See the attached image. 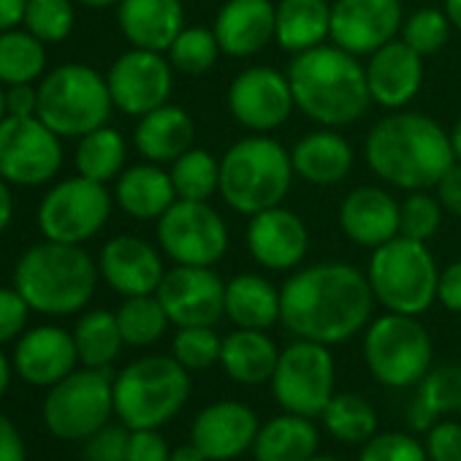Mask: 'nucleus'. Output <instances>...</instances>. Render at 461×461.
I'll use <instances>...</instances> for the list:
<instances>
[{"instance_id":"obj_8","label":"nucleus","mask_w":461,"mask_h":461,"mask_svg":"<svg viewBox=\"0 0 461 461\" xmlns=\"http://www.w3.org/2000/svg\"><path fill=\"white\" fill-rule=\"evenodd\" d=\"M366 277L375 302L385 307V312L418 318L437 302L439 269L426 242L399 234L391 242L375 248Z\"/></svg>"},{"instance_id":"obj_1","label":"nucleus","mask_w":461,"mask_h":461,"mask_svg":"<svg viewBox=\"0 0 461 461\" xmlns=\"http://www.w3.org/2000/svg\"><path fill=\"white\" fill-rule=\"evenodd\" d=\"M280 323L296 339L329 348L361 334L377 304L366 272L345 261L299 267L280 288Z\"/></svg>"},{"instance_id":"obj_56","label":"nucleus","mask_w":461,"mask_h":461,"mask_svg":"<svg viewBox=\"0 0 461 461\" xmlns=\"http://www.w3.org/2000/svg\"><path fill=\"white\" fill-rule=\"evenodd\" d=\"M14 220V193H12V182H6L0 176V234L12 225Z\"/></svg>"},{"instance_id":"obj_50","label":"nucleus","mask_w":461,"mask_h":461,"mask_svg":"<svg viewBox=\"0 0 461 461\" xmlns=\"http://www.w3.org/2000/svg\"><path fill=\"white\" fill-rule=\"evenodd\" d=\"M171 447L158 429H133L125 461H168Z\"/></svg>"},{"instance_id":"obj_48","label":"nucleus","mask_w":461,"mask_h":461,"mask_svg":"<svg viewBox=\"0 0 461 461\" xmlns=\"http://www.w3.org/2000/svg\"><path fill=\"white\" fill-rule=\"evenodd\" d=\"M429 461H461V420L442 418L426 431Z\"/></svg>"},{"instance_id":"obj_30","label":"nucleus","mask_w":461,"mask_h":461,"mask_svg":"<svg viewBox=\"0 0 461 461\" xmlns=\"http://www.w3.org/2000/svg\"><path fill=\"white\" fill-rule=\"evenodd\" d=\"M280 358V348L267 331L258 329H237L222 337L220 366L222 372L242 385H264L272 380Z\"/></svg>"},{"instance_id":"obj_40","label":"nucleus","mask_w":461,"mask_h":461,"mask_svg":"<svg viewBox=\"0 0 461 461\" xmlns=\"http://www.w3.org/2000/svg\"><path fill=\"white\" fill-rule=\"evenodd\" d=\"M220 55H222L220 41H217L214 31H209V28H182L166 52L171 68L185 77L209 74Z\"/></svg>"},{"instance_id":"obj_27","label":"nucleus","mask_w":461,"mask_h":461,"mask_svg":"<svg viewBox=\"0 0 461 461\" xmlns=\"http://www.w3.org/2000/svg\"><path fill=\"white\" fill-rule=\"evenodd\" d=\"M117 25L131 47L168 52L185 28V9L179 0H122Z\"/></svg>"},{"instance_id":"obj_52","label":"nucleus","mask_w":461,"mask_h":461,"mask_svg":"<svg viewBox=\"0 0 461 461\" xmlns=\"http://www.w3.org/2000/svg\"><path fill=\"white\" fill-rule=\"evenodd\" d=\"M39 114V85L6 87V117H36Z\"/></svg>"},{"instance_id":"obj_4","label":"nucleus","mask_w":461,"mask_h":461,"mask_svg":"<svg viewBox=\"0 0 461 461\" xmlns=\"http://www.w3.org/2000/svg\"><path fill=\"white\" fill-rule=\"evenodd\" d=\"M98 264L82 245L39 242L14 267V288L41 315H74L85 310L98 285Z\"/></svg>"},{"instance_id":"obj_58","label":"nucleus","mask_w":461,"mask_h":461,"mask_svg":"<svg viewBox=\"0 0 461 461\" xmlns=\"http://www.w3.org/2000/svg\"><path fill=\"white\" fill-rule=\"evenodd\" d=\"M450 20V25L461 33V0H445V9H442Z\"/></svg>"},{"instance_id":"obj_46","label":"nucleus","mask_w":461,"mask_h":461,"mask_svg":"<svg viewBox=\"0 0 461 461\" xmlns=\"http://www.w3.org/2000/svg\"><path fill=\"white\" fill-rule=\"evenodd\" d=\"M358 461H429V456L426 445L415 434L377 431L361 445Z\"/></svg>"},{"instance_id":"obj_55","label":"nucleus","mask_w":461,"mask_h":461,"mask_svg":"<svg viewBox=\"0 0 461 461\" xmlns=\"http://www.w3.org/2000/svg\"><path fill=\"white\" fill-rule=\"evenodd\" d=\"M28 0H0V33L23 28Z\"/></svg>"},{"instance_id":"obj_64","label":"nucleus","mask_w":461,"mask_h":461,"mask_svg":"<svg viewBox=\"0 0 461 461\" xmlns=\"http://www.w3.org/2000/svg\"><path fill=\"white\" fill-rule=\"evenodd\" d=\"M458 415H461V407H458Z\"/></svg>"},{"instance_id":"obj_45","label":"nucleus","mask_w":461,"mask_h":461,"mask_svg":"<svg viewBox=\"0 0 461 461\" xmlns=\"http://www.w3.org/2000/svg\"><path fill=\"white\" fill-rule=\"evenodd\" d=\"M450 20L439 9H418L402 23V41L420 58L437 55L450 39Z\"/></svg>"},{"instance_id":"obj_7","label":"nucleus","mask_w":461,"mask_h":461,"mask_svg":"<svg viewBox=\"0 0 461 461\" xmlns=\"http://www.w3.org/2000/svg\"><path fill=\"white\" fill-rule=\"evenodd\" d=\"M114 101L101 77L87 63H63L47 71L39 82V120L60 139H82L85 133L109 125Z\"/></svg>"},{"instance_id":"obj_23","label":"nucleus","mask_w":461,"mask_h":461,"mask_svg":"<svg viewBox=\"0 0 461 461\" xmlns=\"http://www.w3.org/2000/svg\"><path fill=\"white\" fill-rule=\"evenodd\" d=\"M366 82H369L372 104L391 109V112L404 109L420 93L423 58L412 47H407L402 39H393L369 55Z\"/></svg>"},{"instance_id":"obj_47","label":"nucleus","mask_w":461,"mask_h":461,"mask_svg":"<svg viewBox=\"0 0 461 461\" xmlns=\"http://www.w3.org/2000/svg\"><path fill=\"white\" fill-rule=\"evenodd\" d=\"M128 439H131V429L125 423H120V426L106 423L85 439L82 456H85V461H125Z\"/></svg>"},{"instance_id":"obj_10","label":"nucleus","mask_w":461,"mask_h":461,"mask_svg":"<svg viewBox=\"0 0 461 461\" xmlns=\"http://www.w3.org/2000/svg\"><path fill=\"white\" fill-rule=\"evenodd\" d=\"M114 412V377L109 369H74L55 383L44 399L47 429L68 442L87 439Z\"/></svg>"},{"instance_id":"obj_13","label":"nucleus","mask_w":461,"mask_h":461,"mask_svg":"<svg viewBox=\"0 0 461 461\" xmlns=\"http://www.w3.org/2000/svg\"><path fill=\"white\" fill-rule=\"evenodd\" d=\"M337 366L329 345L312 339H296L280 350L275 375L269 380L275 402L283 412L321 418L334 396Z\"/></svg>"},{"instance_id":"obj_3","label":"nucleus","mask_w":461,"mask_h":461,"mask_svg":"<svg viewBox=\"0 0 461 461\" xmlns=\"http://www.w3.org/2000/svg\"><path fill=\"white\" fill-rule=\"evenodd\" d=\"M285 74L296 109L321 128L353 125L372 106L366 66L337 44L294 55Z\"/></svg>"},{"instance_id":"obj_54","label":"nucleus","mask_w":461,"mask_h":461,"mask_svg":"<svg viewBox=\"0 0 461 461\" xmlns=\"http://www.w3.org/2000/svg\"><path fill=\"white\" fill-rule=\"evenodd\" d=\"M0 461H28L23 434L6 415H0Z\"/></svg>"},{"instance_id":"obj_63","label":"nucleus","mask_w":461,"mask_h":461,"mask_svg":"<svg viewBox=\"0 0 461 461\" xmlns=\"http://www.w3.org/2000/svg\"><path fill=\"white\" fill-rule=\"evenodd\" d=\"M310 461H342V458H337V456H323V453H315Z\"/></svg>"},{"instance_id":"obj_14","label":"nucleus","mask_w":461,"mask_h":461,"mask_svg":"<svg viewBox=\"0 0 461 461\" xmlns=\"http://www.w3.org/2000/svg\"><path fill=\"white\" fill-rule=\"evenodd\" d=\"M63 139L39 117L0 120V176L14 187H39L63 168Z\"/></svg>"},{"instance_id":"obj_34","label":"nucleus","mask_w":461,"mask_h":461,"mask_svg":"<svg viewBox=\"0 0 461 461\" xmlns=\"http://www.w3.org/2000/svg\"><path fill=\"white\" fill-rule=\"evenodd\" d=\"M128 160V144L122 133L112 125H101L90 133H85L77 144V171L93 182H112L125 171Z\"/></svg>"},{"instance_id":"obj_22","label":"nucleus","mask_w":461,"mask_h":461,"mask_svg":"<svg viewBox=\"0 0 461 461\" xmlns=\"http://www.w3.org/2000/svg\"><path fill=\"white\" fill-rule=\"evenodd\" d=\"M79 364L74 334L60 326H36L17 339L14 369L17 375L39 388H52L68 377Z\"/></svg>"},{"instance_id":"obj_28","label":"nucleus","mask_w":461,"mask_h":461,"mask_svg":"<svg viewBox=\"0 0 461 461\" xmlns=\"http://www.w3.org/2000/svg\"><path fill=\"white\" fill-rule=\"evenodd\" d=\"M195 122L193 117L174 104H163L144 117H139L133 131V144L139 155L149 163H174L182 152L193 147Z\"/></svg>"},{"instance_id":"obj_31","label":"nucleus","mask_w":461,"mask_h":461,"mask_svg":"<svg viewBox=\"0 0 461 461\" xmlns=\"http://www.w3.org/2000/svg\"><path fill=\"white\" fill-rule=\"evenodd\" d=\"M280 288L261 275L245 272L225 283V318L237 329L267 331L280 323Z\"/></svg>"},{"instance_id":"obj_20","label":"nucleus","mask_w":461,"mask_h":461,"mask_svg":"<svg viewBox=\"0 0 461 461\" xmlns=\"http://www.w3.org/2000/svg\"><path fill=\"white\" fill-rule=\"evenodd\" d=\"M261 420L253 407L222 399L206 404L190 426V442L209 458V461H234L253 450L258 437Z\"/></svg>"},{"instance_id":"obj_18","label":"nucleus","mask_w":461,"mask_h":461,"mask_svg":"<svg viewBox=\"0 0 461 461\" xmlns=\"http://www.w3.org/2000/svg\"><path fill=\"white\" fill-rule=\"evenodd\" d=\"M402 0H334L331 44L361 58L402 33Z\"/></svg>"},{"instance_id":"obj_42","label":"nucleus","mask_w":461,"mask_h":461,"mask_svg":"<svg viewBox=\"0 0 461 461\" xmlns=\"http://www.w3.org/2000/svg\"><path fill=\"white\" fill-rule=\"evenodd\" d=\"M77 0H28L25 23L36 39L44 44H60L74 33L77 25Z\"/></svg>"},{"instance_id":"obj_6","label":"nucleus","mask_w":461,"mask_h":461,"mask_svg":"<svg viewBox=\"0 0 461 461\" xmlns=\"http://www.w3.org/2000/svg\"><path fill=\"white\" fill-rule=\"evenodd\" d=\"M190 399V372L174 356H144L114 375V415L133 429H160Z\"/></svg>"},{"instance_id":"obj_25","label":"nucleus","mask_w":461,"mask_h":461,"mask_svg":"<svg viewBox=\"0 0 461 461\" xmlns=\"http://www.w3.org/2000/svg\"><path fill=\"white\" fill-rule=\"evenodd\" d=\"M275 14L272 0H225L214 17V36L222 55L253 58L275 41Z\"/></svg>"},{"instance_id":"obj_41","label":"nucleus","mask_w":461,"mask_h":461,"mask_svg":"<svg viewBox=\"0 0 461 461\" xmlns=\"http://www.w3.org/2000/svg\"><path fill=\"white\" fill-rule=\"evenodd\" d=\"M412 402L423 407L431 418L458 412L461 407V364H437L415 385Z\"/></svg>"},{"instance_id":"obj_53","label":"nucleus","mask_w":461,"mask_h":461,"mask_svg":"<svg viewBox=\"0 0 461 461\" xmlns=\"http://www.w3.org/2000/svg\"><path fill=\"white\" fill-rule=\"evenodd\" d=\"M437 198L445 212H450L453 217H461V163L458 160L437 182Z\"/></svg>"},{"instance_id":"obj_57","label":"nucleus","mask_w":461,"mask_h":461,"mask_svg":"<svg viewBox=\"0 0 461 461\" xmlns=\"http://www.w3.org/2000/svg\"><path fill=\"white\" fill-rule=\"evenodd\" d=\"M168 461H209V458L193 442H185V445H179V447L171 450V458Z\"/></svg>"},{"instance_id":"obj_9","label":"nucleus","mask_w":461,"mask_h":461,"mask_svg":"<svg viewBox=\"0 0 461 461\" xmlns=\"http://www.w3.org/2000/svg\"><path fill=\"white\" fill-rule=\"evenodd\" d=\"M364 364L385 388H415L434 366V345L415 315L385 312L364 329Z\"/></svg>"},{"instance_id":"obj_38","label":"nucleus","mask_w":461,"mask_h":461,"mask_svg":"<svg viewBox=\"0 0 461 461\" xmlns=\"http://www.w3.org/2000/svg\"><path fill=\"white\" fill-rule=\"evenodd\" d=\"M168 174H171L176 198L209 201L214 193H220V160L209 149L190 147L171 163Z\"/></svg>"},{"instance_id":"obj_39","label":"nucleus","mask_w":461,"mask_h":461,"mask_svg":"<svg viewBox=\"0 0 461 461\" xmlns=\"http://www.w3.org/2000/svg\"><path fill=\"white\" fill-rule=\"evenodd\" d=\"M122 339L131 348H149L158 339H163L166 329L171 326L158 294H147V296H128L120 310L114 312Z\"/></svg>"},{"instance_id":"obj_35","label":"nucleus","mask_w":461,"mask_h":461,"mask_svg":"<svg viewBox=\"0 0 461 461\" xmlns=\"http://www.w3.org/2000/svg\"><path fill=\"white\" fill-rule=\"evenodd\" d=\"M71 334H74V342H77L79 361L85 366H93V369H109L117 361V356H120V350L125 345L117 315L109 312V310L85 312L77 321Z\"/></svg>"},{"instance_id":"obj_32","label":"nucleus","mask_w":461,"mask_h":461,"mask_svg":"<svg viewBox=\"0 0 461 461\" xmlns=\"http://www.w3.org/2000/svg\"><path fill=\"white\" fill-rule=\"evenodd\" d=\"M331 39L329 0H280L275 14V41L280 50L299 55Z\"/></svg>"},{"instance_id":"obj_15","label":"nucleus","mask_w":461,"mask_h":461,"mask_svg":"<svg viewBox=\"0 0 461 461\" xmlns=\"http://www.w3.org/2000/svg\"><path fill=\"white\" fill-rule=\"evenodd\" d=\"M225 101L230 117L253 133L277 131L296 109L288 74L272 66H253L240 71L228 85Z\"/></svg>"},{"instance_id":"obj_12","label":"nucleus","mask_w":461,"mask_h":461,"mask_svg":"<svg viewBox=\"0 0 461 461\" xmlns=\"http://www.w3.org/2000/svg\"><path fill=\"white\" fill-rule=\"evenodd\" d=\"M155 237L160 253L179 267H214L228 253L230 234L209 201L176 198L158 220Z\"/></svg>"},{"instance_id":"obj_43","label":"nucleus","mask_w":461,"mask_h":461,"mask_svg":"<svg viewBox=\"0 0 461 461\" xmlns=\"http://www.w3.org/2000/svg\"><path fill=\"white\" fill-rule=\"evenodd\" d=\"M220 350H222V337L214 331V326H185L176 329L171 339V356L187 372H203L220 364Z\"/></svg>"},{"instance_id":"obj_62","label":"nucleus","mask_w":461,"mask_h":461,"mask_svg":"<svg viewBox=\"0 0 461 461\" xmlns=\"http://www.w3.org/2000/svg\"><path fill=\"white\" fill-rule=\"evenodd\" d=\"M6 117V85L0 82V120Z\"/></svg>"},{"instance_id":"obj_2","label":"nucleus","mask_w":461,"mask_h":461,"mask_svg":"<svg viewBox=\"0 0 461 461\" xmlns=\"http://www.w3.org/2000/svg\"><path fill=\"white\" fill-rule=\"evenodd\" d=\"M369 168L404 193L431 190L456 163L450 131L420 112L396 109L377 120L364 141Z\"/></svg>"},{"instance_id":"obj_5","label":"nucleus","mask_w":461,"mask_h":461,"mask_svg":"<svg viewBox=\"0 0 461 461\" xmlns=\"http://www.w3.org/2000/svg\"><path fill=\"white\" fill-rule=\"evenodd\" d=\"M294 179L291 149L264 133L240 139L220 158V195L230 209L248 217L280 206Z\"/></svg>"},{"instance_id":"obj_44","label":"nucleus","mask_w":461,"mask_h":461,"mask_svg":"<svg viewBox=\"0 0 461 461\" xmlns=\"http://www.w3.org/2000/svg\"><path fill=\"white\" fill-rule=\"evenodd\" d=\"M442 212L445 209L439 198L431 195L429 190L407 193V198L399 203V234L418 242H429L431 237H437L442 225Z\"/></svg>"},{"instance_id":"obj_61","label":"nucleus","mask_w":461,"mask_h":461,"mask_svg":"<svg viewBox=\"0 0 461 461\" xmlns=\"http://www.w3.org/2000/svg\"><path fill=\"white\" fill-rule=\"evenodd\" d=\"M77 4L85 9H112V6H120L122 0H77Z\"/></svg>"},{"instance_id":"obj_60","label":"nucleus","mask_w":461,"mask_h":461,"mask_svg":"<svg viewBox=\"0 0 461 461\" xmlns=\"http://www.w3.org/2000/svg\"><path fill=\"white\" fill-rule=\"evenodd\" d=\"M450 144H453V155H456V160L461 163V114H458V120L453 122V128H450Z\"/></svg>"},{"instance_id":"obj_19","label":"nucleus","mask_w":461,"mask_h":461,"mask_svg":"<svg viewBox=\"0 0 461 461\" xmlns=\"http://www.w3.org/2000/svg\"><path fill=\"white\" fill-rule=\"evenodd\" d=\"M245 240L253 261L269 272H296L310 253L307 222L283 203L253 214Z\"/></svg>"},{"instance_id":"obj_59","label":"nucleus","mask_w":461,"mask_h":461,"mask_svg":"<svg viewBox=\"0 0 461 461\" xmlns=\"http://www.w3.org/2000/svg\"><path fill=\"white\" fill-rule=\"evenodd\" d=\"M9 383H12V364H9L6 353H4V350H0V396H4V393H6Z\"/></svg>"},{"instance_id":"obj_51","label":"nucleus","mask_w":461,"mask_h":461,"mask_svg":"<svg viewBox=\"0 0 461 461\" xmlns=\"http://www.w3.org/2000/svg\"><path fill=\"white\" fill-rule=\"evenodd\" d=\"M437 302L447 310L461 315V258L439 269L437 280Z\"/></svg>"},{"instance_id":"obj_16","label":"nucleus","mask_w":461,"mask_h":461,"mask_svg":"<svg viewBox=\"0 0 461 461\" xmlns=\"http://www.w3.org/2000/svg\"><path fill=\"white\" fill-rule=\"evenodd\" d=\"M106 85H109L114 109L139 120L147 112L168 104L171 87H174V68L166 52L131 47L109 66Z\"/></svg>"},{"instance_id":"obj_36","label":"nucleus","mask_w":461,"mask_h":461,"mask_svg":"<svg viewBox=\"0 0 461 461\" xmlns=\"http://www.w3.org/2000/svg\"><path fill=\"white\" fill-rule=\"evenodd\" d=\"M47 74V44L36 39L28 28H14L0 33V82L36 85Z\"/></svg>"},{"instance_id":"obj_33","label":"nucleus","mask_w":461,"mask_h":461,"mask_svg":"<svg viewBox=\"0 0 461 461\" xmlns=\"http://www.w3.org/2000/svg\"><path fill=\"white\" fill-rule=\"evenodd\" d=\"M321 447V431L307 415L283 412L258 429L253 442L256 461H310Z\"/></svg>"},{"instance_id":"obj_24","label":"nucleus","mask_w":461,"mask_h":461,"mask_svg":"<svg viewBox=\"0 0 461 461\" xmlns=\"http://www.w3.org/2000/svg\"><path fill=\"white\" fill-rule=\"evenodd\" d=\"M342 234L358 248H380L399 237V201L375 185L350 190L339 203Z\"/></svg>"},{"instance_id":"obj_17","label":"nucleus","mask_w":461,"mask_h":461,"mask_svg":"<svg viewBox=\"0 0 461 461\" xmlns=\"http://www.w3.org/2000/svg\"><path fill=\"white\" fill-rule=\"evenodd\" d=\"M158 299L171 326H214L225 318V283L212 267H174L166 272Z\"/></svg>"},{"instance_id":"obj_11","label":"nucleus","mask_w":461,"mask_h":461,"mask_svg":"<svg viewBox=\"0 0 461 461\" xmlns=\"http://www.w3.org/2000/svg\"><path fill=\"white\" fill-rule=\"evenodd\" d=\"M112 206L114 195L106 185L77 174L47 190L36 214L39 230L50 242L85 245L101 234V228L109 222Z\"/></svg>"},{"instance_id":"obj_29","label":"nucleus","mask_w":461,"mask_h":461,"mask_svg":"<svg viewBox=\"0 0 461 461\" xmlns=\"http://www.w3.org/2000/svg\"><path fill=\"white\" fill-rule=\"evenodd\" d=\"M176 201L171 174L160 163H139L114 179V203L133 220H158Z\"/></svg>"},{"instance_id":"obj_37","label":"nucleus","mask_w":461,"mask_h":461,"mask_svg":"<svg viewBox=\"0 0 461 461\" xmlns=\"http://www.w3.org/2000/svg\"><path fill=\"white\" fill-rule=\"evenodd\" d=\"M323 429L342 445H364L377 434V412L358 393H334L321 412Z\"/></svg>"},{"instance_id":"obj_21","label":"nucleus","mask_w":461,"mask_h":461,"mask_svg":"<svg viewBox=\"0 0 461 461\" xmlns=\"http://www.w3.org/2000/svg\"><path fill=\"white\" fill-rule=\"evenodd\" d=\"M98 272L101 280L120 296H147L158 294L166 267L163 256L155 245H149L141 237L120 234L112 237L98 256Z\"/></svg>"},{"instance_id":"obj_26","label":"nucleus","mask_w":461,"mask_h":461,"mask_svg":"<svg viewBox=\"0 0 461 461\" xmlns=\"http://www.w3.org/2000/svg\"><path fill=\"white\" fill-rule=\"evenodd\" d=\"M294 174L315 187H331L348 179L356 163L350 141L339 128H318L296 141L291 149Z\"/></svg>"},{"instance_id":"obj_49","label":"nucleus","mask_w":461,"mask_h":461,"mask_svg":"<svg viewBox=\"0 0 461 461\" xmlns=\"http://www.w3.org/2000/svg\"><path fill=\"white\" fill-rule=\"evenodd\" d=\"M31 304L17 288H0V345L14 342L25 334Z\"/></svg>"}]
</instances>
